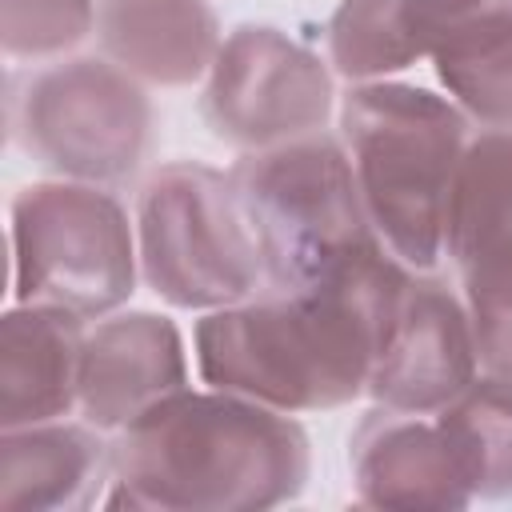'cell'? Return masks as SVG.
<instances>
[{
  "label": "cell",
  "mask_w": 512,
  "mask_h": 512,
  "mask_svg": "<svg viewBox=\"0 0 512 512\" xmlns=\"http://www.w3.org/2000/svg\"><path fill=\"white\" fill-rule=\"evenodd\" d=\"M340 140L384 248L412 272H432L444 256L468 116L420 84L360 80L340 100Z\"/></svg>",
  "instance_id": "3"
},
{
  "label": "cell",
  "mask_w": 512,
  "mask_h": 512,
  "mask_svg": "<svg viewBox=\"0 0 512 512\" xmlns=\"http://www.w3.org/2000/svg\"><path fill=\"white\" fill-rule=\"evenodd\" d=\"M452 104L484 128H512V0L464 16L432 52Z\"/></svg>",
  "instance_id": "17"
},
{
  "label": "cell",
  "mask_w": 512,
  "mask_h": 512,
  "mask_svg": "<svg viewBox=\"0 0 512 512\" xmlns=\"http://www.w3.org/2000/svg\"><path fill=\"white\" fill-rule=\"evenodd\" d=\"M180 388H188V356L168 316L108 312L84 332L76 408L100 432H120Z\"/></svg>",
  "instance_id": "11"
},
{
  "label": "cell",
  "mask_w": 512,
  "mask_h": 512,
  "mask_svg": "<svg viewBox=\"0 0 512 512\" xmlns=\"http://www.w3.org/2000/svg\"><path fill=\"white\" fill-rule=\"evenodd\" d=\"M112 484V444L96 424L44 420L0 428V504L8 512H76Z\"/></svg>",
  "instance_id": "15"
},
{
  "label": "cell",
  "mask_w": 512,
  "mask_h": 512,
  "mask_svg": "<svg viewBox=\"0 0 512 512\" xmlns=\"http://www.w3.org/2000/svg\"><path fill=\"white\" fill-rule=\"evenodd\" d=\"M332 96V72L308 44L276 24H240L204 76L200 116L216 140L260 152L324 132Z\"/></svg>",
  "instance_id": "8"
},
{
  "label": "cell",
  "mask_w": 512,
  "mask_h": 512,
  "mask_svg": "<svg viewBox=\"0 0 512 512\" xmlns=\"http://www.w3.org/2000/svg\"><path fill=\"white\" fill-rule=\"evenodd\" d=\"M136 248L140 276L172 308H228L264 284L260 244L232 176L200 160H172L144 180L136 196Z\"/></svg>",
  "instance_id": "5"
},
{
  "label": "cell",
  "mask_w": 512,
  "mask_h": 512,
  "mask_svg": "<svg viewBox=\"0 0 512 512\" xmlns=\"http://www.w3.org/2000/svg\"><path fill=\"white\" fill-rule=\"evenodd\" d=\"M136 228L104 184L40 180L12 200V296L100 320L136 292Z\"/></svg>",
  "instance_id": "7"
},
{
  "label": "cell",
  "mask_w": 512,
  "mask_h": 512,
  "mask_svg": "<svg viewBox=\"0 0 512 512\" xmlns=\"http://www.w3.org/2000/svg\"><path fill=\"white\" fill-rule=\"evenodd\" d=\"M92 28V0H0V40L8 60L60 56L76 48Z\"/></svg>",
  "instance_id": "19"
},
{
  "label": "cell",
  "mask_w": 512,
  "mask_h": 512,
  "mask_svg": "<svg viewBox=\"0 0 512 512\" xmlns=\"http://www.w3.org/2000/svg\"><path fill=\"white\" fill-rule=\"evenodd\" d=\"M308 432L292 412L240 392L180 388L112 440L108 508L260 512L304 492Z\"/></svg>",
  "instance_id": "2"
},
{
  "label": "cell",
  "mask_w": 512,
  "mask_h": 512,
  "mask_svg": "<svg viewBox=\"0 0 512 512\" xmlns=\"http://www.w3.org/2000/svg\"><path fill=\"white\" fill-rule=\"evenodd\" d=\"M84 328L76 312L16 304L0 320V428L60 420L80 404Z\"/></svg>",
  "instance_id": "14"
},
{
  "label": "cell",
  "mask_w": 512,
  "mask_h": 512,
  "mask_svg": "<svg viewBox=\"0 0 512 512\" xmlns=\"http://www.w3.org/2000/svg\"><path fill=\"white\" fill-rule=\"evenodd\" d=\"M480 376V352L464 300L424 276H404L380 332L368 396L396 412H440Z\"/></svg>",
  "instance_id": "10"
},
{
  "label": "cell",
  "mask_w": 512,
  "mask_h": 512,
  "mask_svg": "<svg viewBox=\"0 0 512 512\" xmlns=\"http://www.w3.org/2000/svg\"><path fill=\"white\" fill-rule=\"evenodd\" d=\"M96 40L140 84L188 88L220 52L212 0H96Z\"/></svg>",
  "instance_id": "13"
},
{
  "label": "cell",
  "mask_w": 512,
  "mask_h": 512,
  "mask_svg": "<svg viewBox=\"0 0 512 512\" xmlns=\"http://www.w3.org/2000/svg\"><path fill=\"white\" fill-rule=\"evenodd\" d=\"M8 136L44 172L128 184L152 148V100L112 60L76 56L8 80Z\"/></svg>",
  "instance_id": "6"
},
{
  "label": "cell",
  "mask_w": 512,
  "mask_h": 512,
  "mask_svg": "<svg viewBox=\"0 0 512 512\" xmlns=\"http://www.w3.org/2000/svg\"><path fill=\"white\" fill-rule=\"evenodd\" d=\"M476 500H512V376L484 372L432 412Z\"/></svg>",
  "instance_id": "18"
},
{
  "label": "cell",
  "mask_w": 512,
  "mask_h": 512,
  "mask_svg": "<svg viewBox=\"0 0 512 512\" xmlns=\"http://www.w3.org/2000/svg\"><path fill=\"white\" fill-rule=\"evenodd\" d=\"M408 276L388 248L360 268L308 284L260 288L196 320L204 384L240 392L280 412H328L368 396L384 320Z\"/></svg>",
  "instance_id": "1"
},
{
  "label": "cell",
  "mask_w": 512,
  "mask_h": 512,
  "mask_svg": "<svg viewBox=\"0 0 512 512\" xmlns=\"http://www.w3.org/2000/svg\"><path fill=\"white\" fill-rule=\"evenodd\" d=\"M356 500L372 508H468L476 496L436 416L372 408L348 440Z\"/></svg>",
  "instance_id": "12"
},
{
  "label": "cell",
  "mask_w": 512,
  "mask_h": 512,
  "mask_svg": "<svg viewBox=\"0 0 512 512\" xmlns=\"http://www.w3.org/2000/svg\"><path fill=\"white\" fill-rule=\"evenodd\" d=\"M228 176L260 244L268 288L324 284L384 252L348 148L328 132L244 152Z\"/></svg>",
  "instance_id": "4"
},
{
  "label": "cell",
  "mask_w": 512,
  "mask_h": 512,
  "mask_svg": "<svg viewBox=\"0 0 512 512\" xmlns=\"http://www.w3.org/2000/svg\"><path fill=\"white\" fill-rule=\"evenodd\" d=\"M444 256L460 276L480 368L512 376V128L468 140L448 196Z\"/></svg>",
  "instance_id": "9"
},
{
  "label": "cell",
  "mask_w": 512,
  "mask_h": 512,
  "mask_svg": "<svg viewBox=\"0 0 512 512\" xmlns=\"http://www.w3.org/2000/svg\"><path fill=\"white\" fill-rule=\"evenodd\" d=\"M496 0H340L328 20V64L348 80H384L432 56L476 8Z\"/></svg>",
  "instance_id": "16"
}]
</instances>
